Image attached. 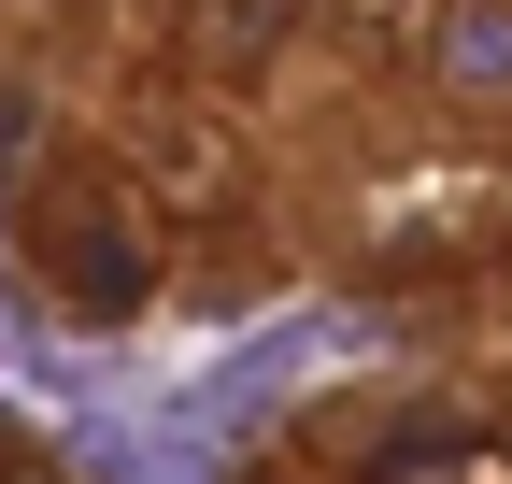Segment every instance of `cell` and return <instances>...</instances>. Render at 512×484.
<instances>
[{
  "label": "cell",
  "mask_w": 512,
  "mask_h": 484,
  "mask_svg": "<svg viewBox=\"0 0 512 484\" xmlns=\"http://www.w3.org/2000/svg\"><path fill=\"white\" fill-rule=\"evenodd\" d=\"M427 100L456 129H512V0H441L427 15Z\"/></svg>",
  "instance_id": "obj_1"
}]
</instances>
